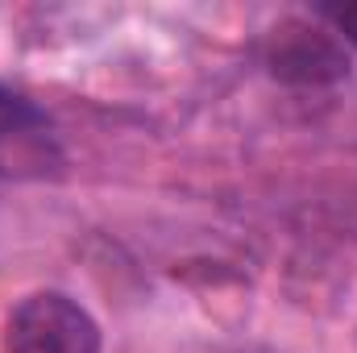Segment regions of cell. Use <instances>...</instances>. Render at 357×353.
Returning a JSON list of instances; mask_svg holds the SVG:
<instances>
[{"label": "cell", "mask_w": 357, "mask_h": 353, "mask_svg": "<svg viewBox=\"0 0 357 353\" xmlns=\"http://www.w3.org/2000/svg\"><path fill=\"white\" fill-rule=\"evenodd\" d=\"M0 353H100V324L71 295L33 291L8 312Z\"/></svg>", "instance_id": "6da1fadb"}, {"label": "cell", "mask_w": 357, "mask_h": 353, "mask_svg": "<svg viewBox=\"0 0 357 353\" xmlns=\"http://www.w3.org/2000/svg\"><path fill=\"white\" fill-rule=\"evenodd\" d=\"M59 163H63V150L46 112L33 100L0 88V175L46 179L59 171Z\"/></svg>", "instance_id": "7a4b0ae2"}, {"label": "cell", "mask_w": 357, "mask_h": 353, "mask_svg": "<svg viewBox=\"0 0 357 353\" xmlns=\"http://www.w3.org/2000/svg\"><path fill=\"white\" fill-rule=\"evenodd\" d=\"M270 71L282 80H299V84H320V80H337L345 75V59L333 46L328 33L287 21L274 29V50H270Z\"/></svg>", "instance_id": "3957f363"}, {"label": "cell", "mask_w": 357, "mask_h": 353, "mask_svg": "<svg viewBox=\"0 0 357 353\" xmlns=\"http://www.w3.org/2000/svg\"><path fill=\"white\" fill-rule=\"evenodd\" d=\"M333 21H337V29H341V33H345V38H349V42L357 46V4H345V8H337V13H333Z\"/></svg>", "instance_id": "277c9868"}]
</instances>
